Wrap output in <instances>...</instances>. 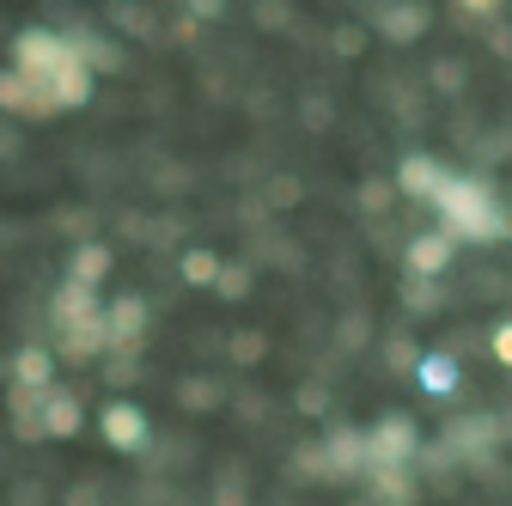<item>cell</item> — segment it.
I'll return each mask as SVG.
<instances>
[{
	"instance_id": "obj_1",
	"label": "cell",
	"mask_w": 512,
	"mask_h": 506,
	"mask_svg": "<svg viewBox=\"0 0 512 506\" xmlns=\"http://www.w3.org/2000/svg\"><path fill=\"white\" fill-rule=\"evenodd\" d=\"M433 208L445 214V232H452V238H482V244H494V238L506 232V214L494 208L488 189L470 183V177H445V189L433 196Z\"/></svg>"
},
{
	"instance_id": "obj_2",
	"label": "cell",
	"mask_w": 512,
	"mask_h": 506,
	"mask_svg": "<svg viewBox=\"0 0 512 506\" xmlns=\"http://www.w3.org/2000/svg\"><path fill=\"white\" fill-rule=\"evenodd\" d=\"M55 330H61V354H68V360H98L110 348L104 342V318H98V299L80 281H68L55 293Z\"/></svg>"
},
{
	"instance_id": "obj_3",
	"label": "cell",
	"mask_w": 512,
	"mask_h": 506,
	"mask_svg": "<svg viewBox=\"0 0 512 506\" xmlns=\"http://www.w3.org/2000/svg\"><path fill=\"white\" fill-rule=\"evenodd\" d=\"M80 55V43H68V37H55V31H19V43H13V61H19V74L31 80V86H43V80H55L68 61Z\"/></svg>"
},
{
	"instance_id": "obj_4",
	"label": "cell",
	"mask_w": 512,
	"mask_h": 506,
	"mask_svg": "<svg viewBox=\"0 0 512 506\" xmlns=\"http://www.w3.org/2000/svg\"><path fill=\"white\" fill-rule=\"evenodd\" d=\"M141 330H147V305H141V299H116V305L104 311V342H110V348H135Z\"/></svg>"
},
{
	"instance_id": "obj_5",
	"label": "cell",
	"mask_w": 512,
	"mask_h": 506,
	"mask_svg": "<svg viewBox=\"0 0 512 506\" xmlns=\"http://www.w3.org/2000/svg\"><path fill=\"white\" fill-rule=\"evenodd\" d=\"M37 433H43V439H68V433H80V397H74V391H43Z\"/></svg>"
},
{
	"instance_id": "obj_6",
	"label": "cell",
	"mask_w": 512,
	"mask_h": 506,
	"mask_svg": "<svg viewBox=\"0 0 512 506\" xmlns=\"http://www.w3.org/2000/svg\"><path fill=\"white\" fill-rule=\"evenodd\" d=\"M104 439H110L116 452H141L147 446V415L128 409V403H110L104 409Z\"/></svg>"
},
{
	"instance_id": "obj_7",
	"label": "cell",
	"mask_w": 512,
	"mask_h": 506,
	"mask_svg": "<svg viewBox=\"0 0 512 506\" xmlns=\"http://www.w3.org/2000/svg\"><path fill=\"white\" fill-rule=\"evenodd\" d=\"M49 372H55V354H49V348H19V360H13V385H19V397L31 391V403H43Z\"/></svg>"
},
{
	"instance_id": "obj_8",
	"label": "cell",
	"mask_w": 512,
	"mask_h": 506,
	"mask_svg": "<svg viewBox=\"0 0 512 506\" xmlns=\"http://www.w3.org/2000/svg\"><path fill=\"white\" fill-rule=\"evenodd\" d=\"M0 110H19V116H49V98H43V86H31V80L13 68V74H0Z\"/></svg>"
},
{
	"instance_id": "obj_9",
	"label": "cell",
	"mask_w": 512,
	"mask_h": 506,
	"mask_svg": "<svg viewBox=\"0 0 512 506\" xmlns=\"http://www.w3.org/2000/svg\"><path fill=\"white\" fill-rule=\"evenodd\" d=\"M415 378L427 385V397H452L458 391V360L452 354H421L415 360Z\"/></svg>"
},
{
	"instance_id": "obj_10",
	"label": "cell",
	"mask_w": 512,
	"mask_h": 506,
	"mask_svg": "<svg viewBox=\"0 0 512 506\" xmlns=\"http://www.w3.org/2000/svg\"><path fill=\"white\" fill-rule=\"evenodd\" d=\"M445 177H452V171H439L433 159H403V171H397V183L409 189V196H421V202H433V196H439Z\"/></svg>"
},
{
	"instance_id": "obj_11",
	"label": "cell",
	"mask_w": 512,
	"mask_h": 506,
	"mask_svg": "<svg viewBox=\"0 0 512 506\" xmlns=\"http://www.w3.org/2000/svg\"><path fill=\"white\" fill-rule=\"evenodd\" d=\"M452 244H458L452 232H433V238H421V244L409 250V263H415L421 275H433V269H445V257H452Z\"/></svg>"
},
{
	"instance_id": "obj_12",
	"label": "cell",
	"mask_w": 512,
	"mask_h": 506,
	"mask_svg": "<svg viewBox=\"0 0 512 506\" xmlns=\"http://www.w3.org/2000/svg\"><path fill=\"white\" fill-rule=\"evenodd\" d=\"M104 269H110V250H104V244H80V250H74V281H80V287H98Z\"/></svg>"
},
{
	"instance_id": "obj_13",
	"label": "cell",
	"mask_w": 512,
	"mask_h": 506,
	"mask_svg": "<svg viewBox=\"0 0 512 506\" xmlns=\"http://www.w3.org/2000/svg\"><path fill=\"white\" fill-rule=\"evenodd\" d=\"M372 452H384V458H409V452H415L409 421H384V427L372 433Z\"/></svg>"
},
{
	"instance_id": "obj_14",
	"label": "cell",
	"mask_w": 512,
	"mask_h": 506,
	"mask_svg": "<svg viewBox=\"0 0 512 506\" xmlns=\"http://www.w3.org/2000/svg\"><path fill=\"white\" fill-rule=\"evenodd\" d=\"M183 281H196V287L202 281H220V263L208 257V250H189V257H183Z\"/></svg>"
},
{
	"instance_id": "obj_15",
	"label": "cell",
	"mask_w": 512,
	"mask_h": 506,
	"mask_svg": "<svg viewBox=\"0 0 512 506\" xmlns=\"http://www.w3.org/2000/svg\"><path fill=\"white\" fill-rule=\"evenodd\" d=\"M494 354H500V366H512V324L494 330Z\"/></svg>"
},
{
	"instance_id": "obj_16",
	"label": "cell",
	"mask_w": 512,
	"mask_h": 506,
	"mask_svg": "<svg viewBox=\"0 0 512 506\" xmlns=\"http://www.w3.org/2000/svg\"><path fill=\"white\" fill-rule=\"evenodd\" d=\"M196 13H202V19H214V13H220V0H196Z\"/></svg>"
},
{
	"instance_id": "obj_17",
	"label": "cell",
	"mask_w": 512,
	"mask_h": 506,
	"mask_svg": "<svg viewBox=\"0 0 512 506\" xmlns=\"http://www.w3.org/2000/svg\"><path fill=\"white\" fill-rule=\"evenodd\" d=\"M464 7H494V0H464Z\"/></svg>"
}]
</instances>
